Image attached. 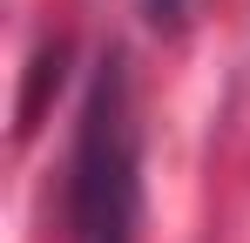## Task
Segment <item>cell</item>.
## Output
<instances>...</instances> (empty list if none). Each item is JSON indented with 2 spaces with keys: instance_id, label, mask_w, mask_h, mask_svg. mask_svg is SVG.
<instances>
[{
  "instance_id": "cell-2",
  "label": "cell",
  "mask_w": 250,
  "mask_h": 243,
  "mask_svg": "<svg viewBox=\"0 0 250 243\" xmlns=\"http://www.w3.org/2000/svg\"><path fill=\"white\" fill-rule=\"evenodd\" d=\"M176 7H183V0H149V14H156V20H163V14H176Z\"/></svg>"
},
{
  "instance_id": "cell-1",
  "label": "cell",
  "mask_w": 250,
  "mask_h": 243,
  "mask_svg": "<svg viewBox=\"0 0 250 243\" xmlns=\"http://www.w3.org/2000/svg\"><path fill=\"white\" fill-rule=\"evenodd\" d=\"M68 243H142V128L128 61L108 47L75 108L68 149Z\"/></svg>"
}]
</instances>
